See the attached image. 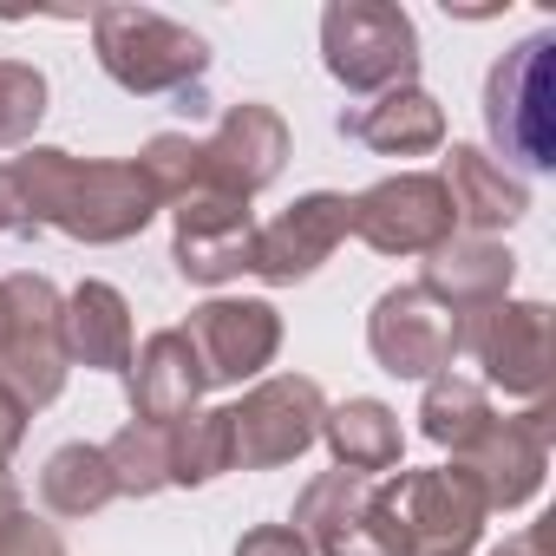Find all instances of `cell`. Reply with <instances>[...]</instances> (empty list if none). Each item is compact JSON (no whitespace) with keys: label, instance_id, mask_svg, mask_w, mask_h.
Returning <instances> with one entry per match:
<instances>
[{"label":"cell","instance_id":"16","mask_svg":"<svg viewBox=\"0 0 556 556\" xmlns=\"http://www.w3.org/2000/svg\"><path fill=\"white\" fill-rule=\"evenodd\" d=\"M197 144H203V177L216 190H229V197L249 203V197H262L275 177H282V164H289V118L275 112V105H262V99H242Z\"/></svg>","mask_w":556,"mask_h":556},{"label":"cell","instance_id":"11","mask_svg":"<svg viewBox=\"0 0 556 556\" xmlns=\"http://www.w3.org/2000/svg\"><path fill=\"white\" fill-rule=\"evenodd\" d=\"M170 262L184 282L197 289H223L236 275H249V249H255V210L229 190H190L184 203H170Z\"/></svg>","mask_w":556,"mask_h":556},{"label":"cell","instance_id":"3","mask_svg":"<svg viewBox=\"0 0 556 556\" xmlns=\"http://www.w3.org/2000/svg\"><path fill=\"white\" fill-rule=\"evenodd\" d=\"M484 131L504 170H556V34H530L491 66Z\"/></svg>","mask_w":556,"mask_h":556},{"label":"cell","instance_id":"25","mask_svg":"<svg viewBox=\"0 0 556 556\" xmlns=\"http://www.w3.org/2000/svg\"><path fill=\"white\" fill-rule=\"evenodd\" d=\"M497 413H491V393L478 387V380H465V374H439V380H426V400H419V432L432 439V445H445L452 458L491 426Z\"/></svg>","mask_w":556,"mask_h":556},{"label":"cell","instance_id":"20","mask_svg":"<svg viewBox=\"0 0 556 556\" xmlns=\"http://www.w3.org/2000/svg\"><path fill=\"white\" fill-rule=\"evenodd\" d=\"M341 131L380 157H426L445 144V105L426 92V86H400V92H380L374 105L361 112H341Z\"/></svg>","mask_w":556,"mask_h":556},{"label":"cell","instance_id":"23","mask_svg":"<svg viewBox=\"0 0 556 556\" xmlns=\"http://www.w3.org/2000/svg\"><path fill=\"white\" fill-rule=\"evenodd\" d=\"M112 497H118V484H112L105 445L73 439V445H60V452L40 465V504H47L53 517H99Z\"/></svg>","mask_w":556,"mask_h":556},{"label":"cell","instance_id":"28","mask_svg":"<svg viewBox=\"0 0 556 556\" xmlns=\"http://www.w3.org/2000/svg\"><path fill=\"white\" fill-rule=\"evenodd\" d=\"M138 170L151 177L157 203H184L190 190H216V184L203 177V144H197V138H184V131H157V138L144 144Z\"/></svg>","mask_w":556,"mask_h":556},{"label":"cell","instance_id":"8","mask_svg":"<svg viewBox=\"0 0 556 556\" xmlns=\"http://www.w3.org/2000/svg\"><path fill=\"white\" fill-rule=\"evenodd\" d=\"M458 354L484 367L491 387L510 400H543L549 393V308L543 302H491L458 315Z\"/></svg>","mask_w":556,"mask_h":556},{"label":"cell","instance_id":"18","mask_svg":"<svg viewBox=\"0 0 556 556\" xmlns=\"http://www.w3.org/2000/svg\"><path fill=\"white\" fill-rule=\"evenodd\" d=\"M517 282V255L491 236H452L445 249L426 255V275H419V289L452 308V315H471V308H491L504 302Z\"/></svg>","mask_w":556,"mask_h":556},{"label":"cell","instance_id":"5","mask_svg":"<svg viewBox=\"0 0 556 556\" xmlns=\"http://www.w3.org/2000/svg\"><path fill=\"white\" fill-rule=\"evenodd\" d=\"M387 530L400 556H471L484 536V497L458 465H426V471H387L374 478Z\"/></svg>","mask_w":556,"mask_h":556},{"label":"cell","instance_id":"7","mask_svg":"<svg viewBox=\"0 0 556 556\" xmlns=\"http://www.w3.org/2000/svg\"><path fill=\"white\" fill-rule=\"evenodd\" d=\"M321 387L308 374H268L255 380L236 406H229V432H236V465L242 471H275L295 465L315 439H321Z\"/></svg>","mask_w":556,"mask_h":556},{"label":"cell","instance_id":"1","mask_svg":"<svg viewBox=\"0 0 556 556\" xmlns=\"http://www.w3.org/2000/svg\"><path fill=\"white\" fill-rule=\"evenodd\" d=\"M14 184H21L34 229H60L92 249L131 242L164 210L151 177L138 170V157H73L53 144H27L14 157Z\"/></svg>","mask_w":556,"mask_h":556},{"label":"cell","instance_id":"30","mask_svg":"<svg viewBox=\"0 0 556 556\" xmlns=\"http://www.w3.org/2000/svg\"><path fill=\"white\" fill-rule=\"evenodd\" d=\"M236 556H308V543L295 536V523H255L236 543Z\"/></svg>","mask_w":556,"mask_h":556},{"label":"cell","instance_id":"15","mask_svg":"<svg viewBox=\"0 0 556 556\" xmlns=\"http://www.w3.org/2000/svg\"><path fill=\"white\" fill-rule=\"evenodd\" d=\"M367 348L393 380H439L458 361V315L439 308L419 282L387 289L367 315Z\"/></svg>","mask_w":556,"mask_h":556},{"label":"cell","instance_id":"34","mask_svg":"<svg viewBox=\"0 0 556 556\" xmlns=\"http://www.w3.org/2000/svg\"><path fill=\"white\" fill-rule=\"evenodd\" d=\"M8 517H21V484H14V471H0V523Z\"/></svg>","mask_w":556,"mask_h":556},{"label":"cell","instance_id":"10","mask_svg":"<svg viewBox=\"0 0 556 556\" xmlns=\"http://www.w3.org/2000/svg\"><path fill=\"white\" fill-rule=\"evenodd\" d=\"M295 536L308 543V556H400L380 491L361 471H321L302 484L295 497Z\"/></svg>","mask_w":556,"mask_h":556},{"label":"cell","instance_id":"21","mask_svg":"<svg viewBox=\"0 0 556 556\" xmlns=\"http://www.w3.org/2000/svg\"><path fill=\"white\" fill-rule=\"evenodd\" d=\"M60 334L73 367H99V374L131 367V302L112 282H79L60 308Z\"/></svg>","mask_w":556,"mask_h":556},{"label":"cell","instance_id":"22","mask_svg":"<svg viewBox=\"0 0 556 556\" xmlns=\"http://www.w3.org/2000/svg\"><path fill=\"white\" fill-rule=\"evenodd\" d=\"M321 439L334 452L341 471H361V478H387L406 452V432H400V413L387 400H341L321 413Z\"/></svg>","mask_w":556,"mask_h":556},{"label":"cell","instance_id":"29","mask_svg":"<svg viewBox=\"0 0 556 556\" xmlns=\"http://www.w3.org/2000/svg\"><path fill=\"white\" fill-rule=\"evenodd\" d=\"M0 556H66V536L53 530V523H40V517H8L0 523Z\"/></svg>","mask_w":556,"mask_h":556},{"label":"cell","instance_id":"33","mask_svg":"<svg viewBox=\"0 0 556 556\" xmlns=\"http://www.w3.org/2000/svg\"><path fill=\"white\" fill-rule=\"evenodd\" d=\"M491 556H549V523H530V530H517V536H504Z\"/></svg>","mask_w":556,"mask_h":556},{"label":"cell","instance_id":"6","mask_svg":"<svg viewBox=\"0 0 556 556\" xmlns=\"http://www.w3.org/2000/svg\"><path fill=\"white\" fill-rule=\"evenodd\" d=\"M0 289H8V354H0V387H8L27 413H40V406H53L66 393V374H73L66 334H60L66 295L34 268L8 275Z\"/></svg>","mask_w":556,"mask_h":556},{"label":"cell","instance_id":"17","mask_svg":"<svg viewBox=\"0 0 556 556\" xmlns=\"http://www.w3.org/2000/svg\"><path fill=\"white\" fill-rule=\"evenodd\" d=\"M125 393H131V419H144V426H177L184 413H197L210 380H203L184 328H157V334H144V348H131Z\"/></svg>","mask_w":556,"mask_h":556},{"label":"cell","instance_id":"24","mask_svg":"<svg viewBox=\"0 0 556 556\" xmlns=\"http://www.w3.org/2000/svg\"><path fill=\"white\" fill-rule=\"evenodd\" d=\"M236 471V432H229V406H197L170 426V484L197 491L210 478Z\"/></svg>","mask_w":556,"mask_h":556},{"label":"cell","instance_id":"26","mask_svg":"<svg viewBox=\"0 0 556 556\" xmlns=\"http://www.w3.org/2000/svg\"><path fill=\"white\" fill-rule=\"evenodd\" d=\"M105 465H112L118 497H157V491L170 484V426L131 419V426L105 445Z\"/></svg>","mask_w":556,"mask_h":556},{"label":"cell","instance_id":"27","mask_svg":"<svg viewBox=\"0 0 556 556\" xmlns=\"http://www.w3.org/2000/svg\"><path fill=\"white\" fill-rule=\"evenodd\" d=\"M47 118V73L27 60H0V151L34 144Z\"/></svg>","mask_w":556,"mask_h":556},{"label":"cell","instance_id":"31","mask_svg":"<svg viewBox=\"0 0 556 556\" xmlns=\"http://www.w3.org/2000/svg\"><path fill=\"white\" fill-rule=\"evenodd\" d=\"M34 216L21 203V184H14V164H0V236H27Z\"/></svg>","mask_w":556,"mask_h":556},{"label":"cell","instance_id":"14","mask_svg":"<svg viewBox=\"0 0 556 556\" xmlns=\"http://www.w3.org/2000/svg\"><path fill=\"white\" fill-rule=\"evenodd\" d=\"M549 406L536 400L530 413L517 419H491L452 465L478 484L484 510H523L536 491H543V471H549Z\"/></svg>","mask_w":556,"mask_h":556},{"label":"cell","instance_id":"12","mask_svg":"<svg viewBox=\"0 0 556 556\" xmlns=\"http://www.w3.org/2000/svg\"><path fill=\"white\" fill-rule=\"evenodd\" d=\"M354 236V203L341 190H308L295 197L275 223H255V249H249V275H262L268 289H295Z\"/></svg>","mask_w":556,"mask_h":556},{"label":"cell","instance_id":"19","mask_svg":"<svg viewBox=\"0 0 556 556\" xmlns=\"http://www.w3.org/2000/svg\"><path fill=\"white\" fill-rule=\"evenodd\" d=\"M439 184H445V197H452L458 229H471V236L510 229V223L530 210L523 177H517V170H504V164H497L491 151H478V144H452V157H445Z\"/></svg>","mask_w":556,"mask_h":556},{"label":"cell","instance_id":"32","mask_svg":"<svg viewBox=\"0 0 556 556\" xmlns=\"http://www.w3.org/2000/svg\"><path fill=\"white\" fill-rule=\"evenodd\" d=\"M27 419H34V413H27V406L8 393V387H0V465H8V458L21 452V439H27Z\"/></svg>","mask_w":556,"mask_h":556},{"label":"cell","instance_id":"2","mask_svg":"<svg viewBox=\"0 0 556 556\" xmlns=\"http://www.w3.org/2000/svg\"><path fill=\"white\" fill-rule=\"evenodd\" d=\"M92 53H99L105 79L125 86L131 99L190 92L210 73V40L190 34L184 21L157 14V8H99L92 14Z\"/></svg>","mask_w":556,"mask_h":556},{"label":"cell","instance_id":"4","mask_svg":"<svg viewBox=\"0 0 556 556\" xmlns=\"http://www.w3.org/2000/svg\"><path fill=\"white\" fill-rule=\"evenodd\" d=\"M321 66H328L334 86H348L361 99L419 86V27L393 0H328Z\"/></svg>","mask_w":556,"mask_h":556},{"label":"cell","instance_id":"9","mask_svg":"<svg viewBox=\"0 0 556 556\" xmlns=\"http://www.w3.org/2000/svg\"><path fill=\"white\" fill-rule=\"evenodd\" d=\"M348 203H354V236L380 255H432L458 236V216H452V197H445L439 170L380 177Z\"/></svg>","mask_w":556,"mask_h":556},{"label":"cell","instance_id":"35","mask_svg":"<svg viewBox=\"0 0 556 556\" xmlns=\"http://www.w3.org/2000/svg\"><path fill=\"white\" fill-rule=\"evenodd\" d=\"M0 354H8V289H0Z\"/></svg>","mask_w":556,"mask_h":556},{"label":"cell","instance_id":"13","mask_svg":"<svg viewBox=\"0 0 556 556\" xmlns=\"http://www.w3.org/2000/svg\"><path fill=\"white\" fill-rule=\"evenodd\" d=\"M184 341L197 348V367L210 387H242V380H262V367L282 354V315H275V302H255V295H210L203 308H190Z\"/></svg>","mask_w":556,"mask_h":556}]
</instances>
